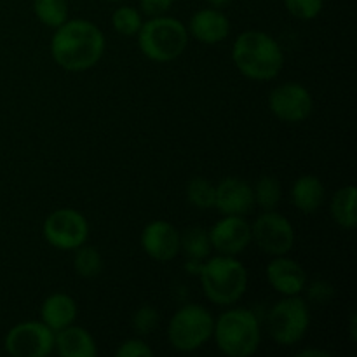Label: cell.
<instances>
[{
	"instance_id": "cell-1",
	"label": "cell",
	"mask_w": 357,
	"mask_h": 357,
	"mask_svg": "<svg viewBox=\"0 0 357 357\" xmlns=\"http://www.w3.org/2000/svg\"><path fill=\"white\" fill-rule=\"evenodd\" d=\"M107 38L100 26L89 20H66L54 28L51 56L66 72H86L103 58Z\"/></svg>"
},
{
	"instance_id": "cell-2",
	"label": "cell",
	"mask_w": 357,
	"mask_h": 357,
	"mask_svg": "<svg viewBox=\"0 0 357 357\" xmlns=\"http://www.w3.org/2000/svg\"><path fill=\"white\" fill-rule=\"evenodd\" d=\"M284 51L271 33L246 30L239 33L232 45V61L246 79L271 82L284 68Z\"/></svg>"
},
{
	"instance_id": "cell-3",
	"label": "cell",
	"mask_w": 357,
	"mask_h": 357,
	"mask_svg": "<svg viewBox=\"0 0 357 357\" xmlns=\"http://www.w3.org/2000/svg\"><path fill=\"white\" fill-rule=\"evenodd\" d=\"M213 340L218 351L229 357L255 356L261 342L258 316L251 309L230 305L215 319Z\"/></svg>"
},
{
	"instance_id": "cell-4",
	"label": "cell",
	"mask_w": 357,
	"mask_h": 357,
	"mask_svg": "<svg viewBox=\"0 0 357 357\" xmlns=\"http://www.w3.org/2000/svg\"><path fill=\"white\" fill-rule=\"evenodd\" d=\"M197 278L206 298L220 307L236 305L248 289V268L236 257L216 255L208 258Z\"/></svg>"
},
{
	"instance_id": "cell-5",
	"label": "cell",
	"mask_w": 357,
	"mask_h": 357,
	"mask_svg": "<svg viewBox=\"0 0 357 357\" xmlns=\"http://www.w3.org/2000/svg\"><path fill=\"white\" fill-rule=\"evenodd\" d=\"M136 38L145 58L155 63H169L183 54L190 40V33L187 24L164 14L143 21Z\"/></svg>"
},
{
	"instance_id": "cell-6",
	"label": "cell",
	"mask_w": 357,
	"mask_h": 357,
	"mask_svg": "<svg viewBox=\"0 0 357 357\" xmlns=\"http://www.w3.org/2000/svg\"><path fill=\"white\" fill-rule=\"evenodd\" d=\"M215 317L199 303H187L171 316L167 323V340L180 352H195L213 338Z\"/></svg>"
},
{
	"instance_id": "cell-7",
	"label": "cell",
	"mask_w": 357,
	"mask_h": 357,
	"mask_svg": "<svg viewBox=\"0 0 357 357\" xmlns=\"http://www.w3.org/2000/svg\"><path fill=\"white\" fill-rule=\"evenodd\" d=\"M310 328V307L302 296H282L267 316V330L281 347H291L305 338Z\"/></svg>"
},
{
	"instance_id": "cell-8",
	"label": "cell",
	"mask_w": 357,
	"mask_h": 357,
	"mask_svg": "<svg viewBox=\"0 0 357 357\" xmlns=\"http://www.w3.org/2000/svg\"><path fill=\"white\" fill-rule=\"evenodd\" d=\"M42 236L54 250L73 251L89 239V222L73 208L54 209L45 216Z\"/></svg>"
},
{
	"instance_id": "cell-9",
	"label": "cell",
	"mask_w": 357,
	"mask_h": 357,
	"mask_svg": "<svg viewBox=\"0 0 357 357\" xmlns=\"http://www.w3.org/2000/svg\"><path fill=\"white\" fill-rule=\"evenodd\" d=\"M251 239L268 257H281L295 246V229L284 215L272 209L251 223Z\"/></svg>"
},
{
	"instance_id": "cell-10",
	"label": "cell",
	"mask_w": 357,
	"mask_h": 357,
	"mask_svg": "<svg viewBox=\"0 0 357 357\" xmlns=\"http://www.w3.org/2000/svg\"><path fill=\"white\" fill-rule=\"evenodd\" d=\"M3 347L13 357H47L54 352V331L42 321H23L7 331Z\"/></svg>"
},
{
	"instance_id": "cell-11",
	"label": "cell",
	"mask_w": 357,
	"mask_h": 357,
	"mask_svg": "<svg viewBox=\"0 0 357 357\" xmlns=\"http://www.w3.org/2000/svg\"><path fill=\"white\" fill-rule=\"evenodd\" d=\"M268 110L281 122L300 124L312 114V93L300 82L279 84L268 94Z\"/></svg>"
},
{
	"instance_id": "cell-12",
	"label": "cell",
	"mask_w": 357,
	"mask_h": 357,
	"mask_svg": "<svg viewBox=\"0 0 357 357\" xmlns=\"http://www.w3.org/2000/svg\"><path fill=\"white\" fill-rule=\"evenodd\" d=\"M211 248L218 255L237 257L253 243L251 239V223L246 216L223 215L222 220L208 230Z\"/></svg>"
},
{
	"instance_id": "cell-13",
	"label": "cell",
	"mask_w": 357,
	"mask_h": 357,
	"mask_svg": "<svg viewBox=\"0 0 357 357\" xmlns=\"http://www.w3.org/2000/svg\"><path fill=\"white\" fill-rule=\"evenodd\" d=\"M139 244L146 257L167 264L180 255V230L166 220H153L142 230Z\"/></svg>"
},
{
	"instance_id": "cell-14",
	"label": "cell",
	"mask_w": 357,
	"mask_h": 357,
	"mask_svg": "<svg viewBox=\"0 0 357 357\" xmlns=\"http://www.w3.org/2000/svg\"><path fill=\"white\" fill-rule=\"evenodd\" d=\"M265 278L271 288L282 296H296L305 291L307 272L288 255L272 257L265 268Z\"/></svg>"
},
{
	"instance_id": "cell-15",
	"label": "cell",
	"mask_w": 357,
	"mask_h": 357,
	"mask_svg": "<svg viewBox=\"0 0 357 357\" xmlns=\"http://www.w3.org/2000/svg\"><path fill=\"white\" fill-rule=\"evenodd\" d=\"M255 208L253 185L237 176H227L216 185L215 209L222 215L248 216Z\"/></svg>"
},
{
	"instance_id": "cell-16",
	"label": "cell",
	"mask_w": 357,
	"mask_h": 357,
	"mask_svg": "<svg viewBox=\"0 0 357 357\" xmlns=\"http://www.w3.org/2000/svg\"><path fill=\"white\" fill-rule=\"evenodd\" d=\"M188 33L197 42L206 45H215L227 40L230 35V20L222 9L206 7L194 13L188 23Z\"/></svg>"
},
{
	"instance_id": "cell-17",
	"label": "cell",
	"mask_w": 357,
	"mask_h": 357,
	"mask_svg": "<svg viewBox=\"0 0 357 357\" xmlns=\"http://www.w3.org/2000/svg\"><path fill=\"white\" fill-rule=\"evenodd\" d=\"M54 352L61 357H96L98 344L86 328L73 323L54 333Z\"/></svg>"
},
{
	"instance_id": "cell-18",
	"label": "cell",
	"mask_w": 357,
	"mask_h": 357,
	"mask_svg": "<svg viewBox=\"0 0 357 357\" xmlns=\"http://www.w3.org/2000/svg\"><path fill=\"white\" fill-rule=\"evenodd\" d=\"M77 316L79 305L68 293H51L40 305V321L54 333L75 323Z\"/></svg>"
},
{
	"instance_id": "cell-19",
	"label": "cell",
	"mask_w": 357,
	"mask_h": 357,
	"mask_svg": "<svg viewBox=\"0 0 357 357\" xmlns=\"http://www.w3.org/2000/svg\"><path fill=\"white\" fill-rule=\"evenodd\" d=\"M291 202L298 211L316 213L326 201V188L316 174H302L291 185Z\"/></svg>"
},
{
	"instance_id": "cell-20",
	"label": "cell",
	"mask_w": 357,
	"mask_h": 357,
	"mask_svg": "<svg viewBox=\"0 0 357 357\" xmlns=\"http://www.w3.org/2000/svg\"><path fill=\"white\" fill-rule=\"evenodd\" d=\"M356 197L357 190L354 185H345V187L338 188L333 194L330 202L331 218L337 223L340 229L344 230H354L357 225V215H356Z\"/></svg>"
},
{
	"instance_id": "cell-21",
	"label": "cell",
	"mask_w": 357,
	"mask_h": 357,
	"mask_svg": "<svg viewBox=\"0 0 357 357\" xmlns=\"http://www.w3.org/2000/svg\"><path fill=\"white\" fill-rule=\"evenodd\" d=\"M211 241L208 230L202 227H190L180 232V253L185 255L187 260H208L211 255Z\"/></svg>"
},
{
	"instance_id": "cell-22",
	"label": "cell",
	"mask_w": 357,
	"mask_h": 357,
	"mask_svg": "<svg viewBox=\"0 0 357 357\" xmlns=\"http://www.w3.org/2000/svg\"><path fill=\"white\" fill-rule=\"evenodd\" d=\"M73 271L82 279H96L103 272V257L94 246L82 244L73 250Z\"/></svg>"
},
{
	"instance_id": "cell-23",
	"label": "cell",
	"mask_w": 357,
	"mask_h": 357,
	"mask_svg": "<svg viewBox=\"0 0 357 357\" xmlns=\"http://www.w3.org/2000/svg\"><path fill=\"white\" fill-rule=\"evenodd\" d=\"M253 194L255 206H258L264 211H272V209H278L279 202H281L282 187L278 178L265 174L253 185Z\"/></svg>"
},
{
	"instance_id": "cell-24",
	"label": "cell",
	"mask_w": 357,
	"mask_h": 357,
	"mask_svg": "<svg viewBox=\"0 0 357 357\" xmlns=\"http://www.w3.org/2000/svg\"><path fill=\"white\" fill-rule=\"evenodd\" d=\"M33 13L44 26L58 28L68 20L66 0H33Z\"/></svg>"
},
{
	"instance_id": "cell-25",
	"label": "cell",
	"mask_w": 357,
	"mask_h": 357,
	"mask_svg": "<svg viewBox=\"0 0 357 357\" xmlns=\"http://www.w3.org/2000/svg\"><path fill=\"white\" fill-rule=\"evenodd\" d=\"M187 201L190 206L201 211H208V209H215V195H216V185L206 180L202 176L192 178L187 183Z\"/></svg>"
},
{
	"instance_id": "cell-26",
	"label": "cell",
	"mask_w": 357,
	"mask_h": 357,
	"mask_svg": "<svg viewBox=\"0 0 357 357\" xmlns=\"http://www.w3.org/2000/svg\"><path fill=\"white\" fill-rule=\"evenodd\" d=\"M143 24V16L131 6H121L112 14V26L122 37H136Z\"/></svg>"
},
{
	"instance_id": "cell-27",
	"label": "cell",
	"mask_w": 357,
	"mask_h": 357,
	"mask_svg": "<svg viewBox=\"0 0 357 357\" xmlns=\"http://www.w3.org/2000/svg\"><path fill=\"white\" fill-rule=\"evenodd\" d=\"M160 316L157 312L155 307L152 305H142L135 310L131 317V326L139 337H146V335H152L153 331L159 326Z\"/></svg>"
},
{
	"instance_id": "cell-28",
	"label": "cell",
	"mask_w": 357,
	"mask_h": 357,
	"mask_svg": "<svg viewBox=\"0 0 357 357\" xmlns=\"http://www.w3.org/2000/svg\"><path fill=\"white\" fill-rule=\"evenodd\" d=\"M284 7L296 20L310 21L319 16L324 7V0H284Z\"/></svg>"
},
{
	"instance_id": "cell-29",
	"label": "cell",
	"mask_w": 357,
	"mask_h": 357,
	"mask_svg": "<svg viewBox=\"0 0 357 357\" xmlns=\"http://www.w3.org/2000/svg\"><path fill=\"white\" fill-rule=\"evenodd\" d=\"M117 357H153V351L143 338H128L115 351Z\"/></svg>"
},
{
	"instance_id": "cell-30",
	"label": "cell",
	"mask_w": 357,
	"mask_h": 357,
	"mask_svg": "<svg viewBox=\"0 0 357 357\" xmlns=\"http://www.w3.org/2000/svg\"><path fill=\"white\" fill-rule=\"evenodd\" d=\"M305 291H307V296H309L310 302L319 303V305L330 302V300L333 298V293H335L333 286L326 281L310 282V284L305 286Z\"/></svg>"
},
{
	"instance_id": "cell-31",
	"label": "cell",
	"mask_w": 357,
	"mask_h": 357,
	"mask_svg": "<svg viewBox=\"0 0 357 357\" xmlns=\"http://www.w3.org/2000/svg\"><path fill=\"white\" fill-rule=\"evenodd\" d=\"M173 3L174 0H139V9H142L139 13L149 17L164 16L169 13Z\"/></svg>"
},
{
	"instance_id": "cell-32",
	"label": "cell",
	"mask_w": 357,
	"mask_h": 357,
	"mask_svg": "<svg viewBox=\"0 0 357 357\" xmlns=\"http://www.w3.org/2000/svg\"><path fill=\"white\" fill-rule=\"evenodd\" d=\"M202 264H204V261H199V260H185V271H187V274L195 275V278H197V275L201 274Z\"/></svg>"
},
{
	"instance_id": "cell-33",
	"label": "cell",
	"mask_w": 357,
	"mask_h": 357,
	"mask_svg": "<svg viewBox=\"0 0 357 357\" xmlns=\"http://www.w3.org/2000/svg\"><path fill=\"white\" fill-rule=\"evenodd\" d=\"M298 357H330V352L328 351H321V349H303L300 351Z\"/></svg>"
},
{
	"instance_id": "cell-34",
	"label": "cell",
	"mask_w": 357,
	"mask_h": 357,
	"mask_svg": "<svg viewBox=\"0 0 357 357\" xmlns=\"http://www.w3.org/2000/svg\"><path fill=\"white\" fill-rule=\"evenodd\" d=\"M234 0H208L209 7H216V9H223V7L230 6Z\"/></svg>"
},
{
	"instance_id": "cell-35",
	"label": "cell",
	"mask_w": 357,
	"mask_h": 357,
	"mask_svg": "<svg viewBox=\"0 0 357 357\" xmlns=\"http://www.w3.org/2000/svg\"><path fill=\"white\" fill-rule=\"evenodd\" d=\"M349 331L352 333V340H356L357 335H356V316L351 317V328H349Z\"/></svg>"
},
{
	"instance_id": "cell-36",
	"label": "cell",
	"mask_w": 357,
	"mask_h": 357,
	"mask_svg": "<svg viewBox=\"0 0 357 357\" xmlns=\"http://www.w3.org/2000/svg\"><path fill=\"white\" fill-rule=\"evenodd\" d=\"M107 2H121V0H107Z\"/></svg>"
}]
</instances>
